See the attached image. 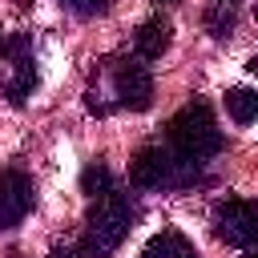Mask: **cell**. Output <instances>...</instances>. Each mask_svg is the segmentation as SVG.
Wrapping results in <instances>:
<instances>
[{
    "mask_svg": "<svg viewBox=\"0 0 258 258\" xmlns=\"http://www.w3.org/2000/svg\"><path fill=\"white\" fill-rule=\"evenodd\" d=\"M206 173H202V161L153 141V145H141L129 161V181L133 189H189L198 185Z\"/></svg>",
    "mask_w": 258,
    "mask_h": 258,
    "instance_id": "3",
    "label": "cell"
},
{
    "mask_svg": "<svg viewBox=\"0 0 258 258\" xmlns=\"http://www.w3.org/2000/svg\"><path fill=\"white\" fill-rule=\"evenodd\" d=\"M109 189H113V173H109L101 161H89V165H85V173H81V194L101 198V194H109Z\"/></svg>",
    "mask_w": 258,
    "mask_h": 258,
    "instance_id": "12",
    "label": "cell"
},
{
    "mask_svg": "<svg viewBox=\"0 0 258 258\" xmlns=\"http://www.w3.org/2000/svg\"><path fill=\"white\" fill-rule=\"evenodd\" d=\"M222 4H234V0H222Z\"/></svg>",
    "mask_w": 258,
    "mask_h": 258,
    "instance_id": "16",
    "label": "cell"
},
{
    "mask_svg": "<svg viewBox=\"0 0 258 258\" xmlns=\"http://www.w3.org/2000/svg\"><path fill=\"white\" fill-rule=\"evenodd\" d=\"M48 258H85V254H81V250H77V242H73V246H64V250H52Z\"/></svg>",
    "mask_w": 258,
    "mask_h": 258,
    "instance_id": "14",
    "label": "cell"
},
{
    "mask_svg": "<svg viewBox=\"0 0 258 258\" xmlns=\"http://www.w3.org/2000/svg\"><path fill=\"white\" fill-rule=\"evenodd\" d=\"M141 258H198V250H194V242H189L185 234L161 230V234H153V238L145 242Z\"/></svg>",
    "mask_w": 258,
    "mask_h": 258,
    "instance_id": "9",
    "label": "cell"
},
{
    "mask_svg": "<svg viewBox=\"0 0 258 258\" xmlns=\"http://www.w3.org/2000/svg\"><path fill=\"white\" fill-rule=\"evenodd\" d=\"M157 4H169V0H157Z\"/></svg>",
    "mask_w": 258,
    "mask_h": 258,
    "instance_id": "15",
    "label": "cell"
},
{
    "mask_svg": "<svg viewBox=\"0 0 258 258\" xmlns=\"http://www.w3.org/2000/svg\"><path fill=\"white\" fill-rule=\"evenodd\" d=\"M226 113H230L238 125H250V121L258 117V93H254V89H246V85L226 89Z\"/></svg>",
    "mask_w": 258,
    "mask_h": 258,
    "instance_id": "10",
    "label": "cell"
},
{
    "mask_svg": "<svg viewBox=\"0 0 258 258\" xmlns=\"http://www.w3.org/2000/svg\"><path fill=\"white\" fill-rule=\"evenodd\" d=\"M137 218H141L137 198L113 185L109 194L93 198L89 218H85V230H81V238H77V250H81L85 258H109V254L129 238V230L137 226Z\"/></svg>",
    "mask_w": 258,
    "mask_h": 258,
    "instance_id": "2",
    "label": "cell"
},
{
    "mask_svg": "<svg viewBox=\"0 0 258 258\" xmlns=\"http://www.w3.org/2000/svg\"><path fill=\"white\" fill-rule=\"evenodd\" d=\"M206 32H210L214 40H226V36L234 32V4L214 0V4L206 8Z\"/></svg>",
    "mask_w": 258,
    "mask_h": 258,
    "instance_id": "11",
    "label": "cell"
},
{
    "mask_svg": "<svg viewBox=\"0 0 258 258\" xmlns=\"http://www.w3.org/2000/svg\"><path fill=\"white\" fill-rule=\"evenodd\" d=\"M214 234L234 246L242 258H254L258 254V210L250 198H226L218 202L214 210Z\"/></svg>",
    "mask_w": 258,
    "mask_h": 258,
    "instance_id": "6",
    "label": "cell"
},
{
    "mask_svg": "<svg viewBox=\"0 0 258 258\" xmlns=\"http://www.w3.org/2000/svg\"><path fill=\"white\" fill-rule=\"evenodd\" d=\"M36 206V185L20 169H0V230H12Z\"/></svg>",
    "mask_w": 258,
    "mask_h": 258,
    "instance_id": "7",
    "label": "cell"
},
{
    "mask_svg": "<svg viewBox=\"0 0 258 258\" xmlns=\"http://www.w3.org/2000/svg\"><path fill=\"white\" fill-rule=\"evenodd\" d=\"M60 8L73 16H97V12H105V0H60Z\"/></svg>",
    "mask_w": 258,
    "mask_h": 258,
    "instance_id": "13",
    "label": "cell"
},
{
    "mask_svg": "<svg viewBox=\"0 0 258 258\" xmlns=\"http://www.w3.org/2000/svg\"><path fill=\"white\" fill-rule=\"evenodd\" d=\"M153 105V77L137 56H109L97 64L89 89H85V109L93 117H109L113 109L141 113Z\"/></svg>",
    "mask_w": 258,
    "mask_h": 258,
    "instance_id": "1",
    "label": "cell"
},
{
    "mask_svg": "<svg viewBox=\"0 0 258 258\" xmlns=\"http://www.w3.org/2000/svg\"><path fill=\"white\" fill-rule=\"evenodd\" d=\"M36 89V48L28 32H12L0 40V93L12 105H24Z\"/></svg>",
    "mask_w": 258,
    "mask_h": 258,
    "instance_id": "5",
    "label": "cell"
},
{
    "mask_svg": "<svg viewBox=\"0 0 258 258\" xmlns=\"http://www.w3.org/2000/svg\"><path fill=\"white\" fill-rule=\"evenodd\" d=\"M165 145L194 157V161H202V165L210 157H218L222 153V129H218L214 109L206 101H185L165 125Z\"/></svg>",
    "mask_w": 258,
    "mask_h": 258,
    "instance_id": "4",
    "label": "cell"
},
{
    "mask_svg": "<svg viewBox=\"0 0 258 258\" xmlns=\"http://www.w3.org/2000/svg\"><path fill=\"white\" fill-rule=\"evenodd\" d=\"M169 40H173V24L165 16H149L137 24L133 32V56L145 64V60H161L169 52Z\"/></svg>",
    "mask_w": 258,
    "mask_h": 258,
    "instance_id": "8",
    "label": "cell"
}]
</instances>
